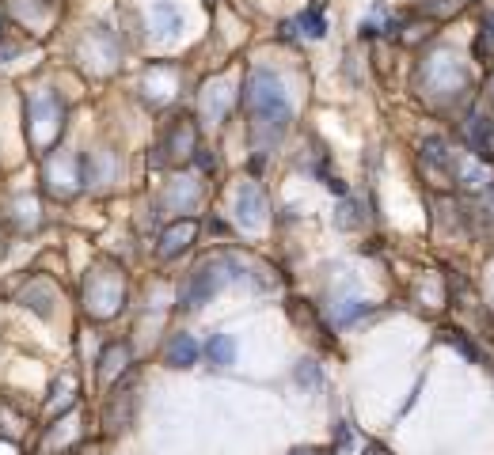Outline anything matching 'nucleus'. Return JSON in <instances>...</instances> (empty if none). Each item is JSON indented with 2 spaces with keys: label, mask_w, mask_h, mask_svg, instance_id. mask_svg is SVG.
I'll return each instance as SVG.
<instances>
[{
  "label": "nucleus",
  "mask_w": 494,
  "mask_h": 455,
  "mask_svg": "<svg viewBox=\"0 0 494 455\" xmlns=\"http://www.w3.org/2000/svg\"><path fill=\"white\" fill-rule=\"evenodd\" d=\"M217 269H221V266H213V262H206V266H202V269H198L194 277H190L187 293H183V308H202V304H206L209 296L217 293V284H221V277H217Z\"/></svg>",
  "instance_id": "3"
},
{
  "label": "nucleus",
  "mask_w": 494,
  "mask_h": 455,
  "mask_svg": "<svg viewBox=\"0 0 494 455\" xmlns=\"http://www.w3.org/2000/svg\"><path fill=\"white\" fill-rule=\"evenodd\" d=\"M152 19H160V23H164V31L160 34H175L179 31V12H175V4H156V8H152Z\"/></svg>",
  "instance_id": "8"
},
{
  "label": "nucleus",
  "mask_w": 494,
  "mask_h": 455,
  "mask_svg": "<svg viewBox=\"0 0 494 455\" xmlns=\"http://www.w3.org/2000/svg\"><path fill=\"white\" fill-rule=\"evenodd\" d=\"M194 232H198V224L194 220H183V224H175L172 232L164 236V243H160V254L164 258H172V254H179L183 247H190V239H194Z\"/></svg>",
  "instance_id": "5"
},
{
  "label": "nucleus",
  "mask_w": 494,
  "mask_h": 455,
  "mask_svg": "<svg viewBox=\"0 0 494 455\" xmlns=\"http://www.w3.org/2000/svg\"><path fill=\"white\" fill-rule=\"evenodd\" d=\"M247 106H251V118H255V130L263 133H274L278 137L289 122V99L281 91V80L266 69L251 73L247 80Z\"/></svg>",
  "instance_id": "1"
},
{
  "label": "nucleus",
  "mask_w": 494,
  "mask_h": 455,
  "mask_svg": "<svg viewBox=\"0 0 494 455\" xmlns=\"http://www.w3.org/2000/svg\"><path fill=\"white\" fill-rule=\"evenodd\" d=\"M194 360H198V341L190 338V334H175L172 345H167V365L187 368V365H194Z\"/></svg>",
  "instance_id": "4"
},
{
  "label": "nucleus",
  "mask_w": 494,
  "mask_h": 455,
  "mask_svg": "<svg viewBox=\"0 0 494 455\" xmlns=\"http://www.w3.org/2000/svg\"><path fill=\"white\" fill-rule=\"evenodd\" d=\"M232 357H236V341H232L228 334H217V338L209 341V360H213V365H232Z\"/></svg>",
  "instance_id": "7"
},
{
  "label": "nucleus",
  "mask_w": 494,
  "mask_h": 455,
  "mask_svg": "<svg viewBox=\"0 0 494 455\" xmlns=\"http://www.w3.org/2000/svg\"><path fill=\"white\" fill-rule=\"evenodd\" d=\"M263 194H259L255 186H244L239 190V220L247 217V224H259V220H263Z\"/></svg>",
  "instance_id": "6"
},
{
  "label": "nucleus",
  "mask_w": 494,
  "mask_h": 455,
  "mask_svg": "<svg viewBox=\"0 0 494 455\" xmlns=\"http://www.w3.org/2000/svg\"><path fill=\"white\" fill-rule=\"evenodd\" d=\"M31 122H34V130H38V140H42V145H49V140H54V133H58V122H61L58 99H54V95L31 99Z\"/></svg>",
  "instance_id": "2"
},
{
  "label": "nucleus",
  "mask_w": 494,
  "mask_h": 455,
  "mask_svg": "<svg viewBox=\"0 0 494 455\" xmlns=\"http://www.w3.org/2000/svg\"><path fill=\"white\" fill-rule=\"evenodd\" d=\"M293 27H305L301 34H308V38H323V19L320 16H301V19H293Z\"/></svg>",
  "instance_id": "9"
}]
</instances>
